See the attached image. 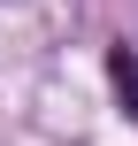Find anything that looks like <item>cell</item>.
Masks as SVG:
<instances>
[{"label":"cell","mask_w":138,"mask_h":146,"mask_svg":"<svg viewBox=\"0 0 138 146\" xmlns=\"http://www.w3.org/2000/svg\"><path fill=\"white\" fill-rule=\"evenodd\" d=\"M108 85H115L123 115L138 123V46H108Z\"/></svg>","instance_id":"obj_1"}]
</instances>
